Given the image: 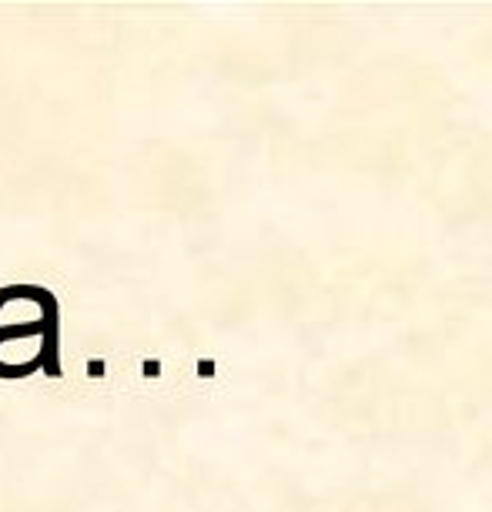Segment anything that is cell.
<instances>
[{"label": "cell", "instance_id": "6da1fadb", "mask_svg": "<svg viewBox=\"0 0 492 512\" xmlns=\"http://www.w3.org/2000/svg\"><path fill=\"white\" fill-rule=\"evenodd\" d=\"M61 312L7 318L0 325V379H27L34 372L61 375Z\"/></svg>", "mask_w": 492, "mask_h": 512}]
</instances>
